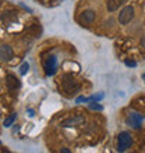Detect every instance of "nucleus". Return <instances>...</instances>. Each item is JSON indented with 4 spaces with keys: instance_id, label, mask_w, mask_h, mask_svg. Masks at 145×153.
I'll return each mask as SVG.
<instances>
[{
    "instance_id": "nucleus-17",
    "label": "nucleus",
    "mask_w": 145,
    "mask_h": 153,
    "mask_svg": "<svg viewBox=\"0 0 145 153\" xmlns=\"http://www.w3.org/2000/svg\"><path fill=\"white\" fill-rule=\"evenodd\" d=\"M27 113H28L29 117H34V116H35V111H34L32 109H27Z\"/></svg>"
},
{
    "instance_id": "nucleus-18",
    "label": "nucleus",
    "mask_w": 145,
    "mask_h": 153,
    "mask_svg": "<svg viewBox=\"0 0 145 153\" xmlns=\"http://www.w3.org/2000/svg\"><path fill=\"white\" fill-rule=\"evenodd\" d=\"M141 46H142V48L145 49V35H144V36L141 38Z\"/></svg>"
},
{
    "instance_id": "nucleus-21",
    "label": "nucleus",
    "mask_w": 145,
    "mask_h": 153,
    "mask_svg": "<svg viewBox=\"0 0 145 153\" xmlns=\"http://www.w3.org/2000/svg\"><path fill=\"white\" fill-rule=\"evenodd\" d=\"M0 145H1V141H0Z\"/></svg>"
},
{
    "instance_id": "nucleus-2",
    "label": "nucleus",
    "mask_w": 145,
    "mask_h": 153,
    "mask_svg": "<svg viewBox=\"0 0 145 153\" xmlns=\"http://www.w3.org/2000/svg\"><path fill=\"white\" fill-rule=\"evenodd\" d=\"M61 86H63V89H64V92H67V93H75L77 91L80 89V85H78L77 79L72 75H64L63 76Z\"/></svg>"
},
{
    "instance_id": "nucleus-10",
    "label": "nucleus",
    "mask_w": 145,
    "mask_h": 153,
    "mask_svg": "<svg viewBox=\"0 0 145 153\" xmlns=\"http://www.w3.org/2000/svg\"><path fill=\"white\" fill-rule=\"evenodd\" d=\"M124 3V0H106V7L108 11H116L117 8L121 7V4Z\"/></svg>"
},
{
    "instance_id": "nucleus-8",
    "label": "nucleus",
    "mask_w": 145,
    "mask_h": 153,
    "mask_svg": "<svg viewBox=\"0 0 145 153\" xmlns=\"http://www.w3.org/2000/svg\"><path fill=\"white\" fill-rule=\"evenodd\" d=\"M96 20V13L93 10H85V11L81 13V17H80V21L82 24H92L93 21Z\"/></svg>"
},
{
    "instance_id": "nucleus-16",
    "label": "nucleus",
    "mask_w": 145,
    "mask_h": 153,
    "mask_svg": "<svg viewBox=\"0 0 145 153\" xmlns=\"http://www.w3.org/2000/svg\"><path fill=\"white\" fill-rule=\"evenodd\" d=\"M124 64L129 65V67H135V65H137V63H135V61H131V60H126Z\"/></svg>"
},
{
    "instance_id": "nucleus-13",
    "label": "nucleus",
    "mask_w": 145,
    "mask_h": 153,
    "mask_svg": "<svg viewBox=\"0 0 145 153\" xmlns=\"http://www.w3.org/2000/svg\"><path fill=\"white\" fill-rule=\"evenodd\" d=\"M28 70H29V64L28 63H22L20 67V74L21 75H25V74L28 73Z\"/></svg>"
},
{
    "instance_id": "nucleus-14",
    "label": "nucleus",
    "mask_w": 145,
    "mask_h": 153,
    "mask_svg": "<svg viewBox=\"0 0 145 153\" xmlns=\"http://www.w3.org/2000/svg\"><path fill=\"white\" fill-rule=\"evenodd\" d=\"M88 99H89V102H99V100H102V99H103V93H98V95H93V96L88 97Z\"/></svg>"
},
{
    "instance_id": "nucleus-9",
    "label": "nucleus",
    "mask_w": 145,
    "mask_h": 153,
    "mask_svg": "<svg viewBox=\"0 0 145 153\" xmlns=\"http://www.w3.org/2000/svg\"><path fill=\"white\" fill-rule=\"evenodd\" d=\"M6 85H7V88L10 91H17V89L20 88V79H17V76H14L13 74H8L6 76Z\"/></svg>"
},
{
    "instance_id": "nucleus-6",
    "label": "nucleus",
    "mask_w": 145,
    "mask_h": 153,
    "mask_svg": "<svg viewBox=\"0 0 145 153\" xmlns=\"http://www.w3.org/2000/svg\"><path fill=\"white\" fill-rule=\"evenodd\" d=\"M82 123H85V118L82 116H74V117H69L60 123L61 127H77V125H81Z\"/></svg>"
},
{
    "instance_id": "nucleus-19",
    "label": "nucleus",
    "mask_w": 145,
    "mask_h": 153,
    "mask_svg": "<svg viewBox=\"0 0 145 153\" xmlns=\"http://www.w3.org/2000/svg\"><path fill=\"white\" fill-rule=\"evenodd\" d=\"M61 152L63 153H70V150L69 149H61Z\"/></svg>"
},
{
    "instance_id": "nucleus-15",
    "label": "nucleus",
    "mask_w": 145,
    "mask_h": 153,
    "mask_svg": "<svg viewBox=\"0 0 145 153\" xmlns=\"http://www.w3.org/2000/svg\"><path fill=\"white\" fill-rule=\"evenodd\" d=\"M82 102H89L88 97H84V96H80L75 99V103H82Z\"/></svg>"
},
{
    "instance_id": "nucleus-20",
    "label": "nucleus",
    "mask_w": 145,
    "mask_h": 153,
    "mask_svg": "<svg viewBox=\"0 0 145 153\" xmlns=\"http://www.w3.org/2000/svg\"><path fill=\"white\" fill-rule=\"evenodd\" d=\"M142 78H144V81H145V75H142Z\"/></svg>"
},
{
    "instance_id": "nucleus-11",
    "label": "nucleus",
    "mask_w": 145,
    "mask_h": 153,
    "mask_svg": "<svg viewBox=\"0 0 145 153\" xmlns=\"http://www.w3.org/2000/svg\"><path fill=\"white\" fill-rule=\"evenodd\" d=\"M17 120V113H13L11 116H8L6 120H4V123H3V127L4 128H10L13 124H14V121Z\"/></svg>"
},
{
    "instance_id": "nucleus-3",
    "label": "nucleus",
    "mask_w": 145,
    "mask_h": 153,
    "mask_svg": "<svg viewBox=\"0 0 145 153\" xmlns=\"http://www.w3.org/2000/svg\"><path fill=\"white\" fill-rule=\"evenodd\" d=\"M134 14H135V11H134L133 6H126L119 14V22L121 25H129L133 21Z\"/></svg>"
},
{
    "instance_id": "nucleus-12",
    "label": "nucleus",
    "mask_w": 145,
    "mask_h": 153,
    "mask_svg": "<svg viewBox=\"0 0 145 153\" xmlns=\"http://www.w3.org/2000/svg\"><path fill=\"white\" fill-rule=\"evenodd\" d=\"M88 107L91 110H96V111H102V110H103V106L98 105V102H91L88 105Z\"/></svg>"
},
{
    "instance_id": "nucleus-4",
    "label": "nucleus",
    "mask_w": 145,
    "mask_h": 153,
    "mask_svg": "<svg viewBox=\"0 0 145 153\" xmlns=\"http://www.w3.org/2000/svg\"><path fill=\"white\" fill-rule=\"evenodd\" d=\"M142 121H144V116L137 111H131L127 116V124L134 129H140L142 127Z\"/></svg>"
},
{
    "instance_id": "nucleus-1",
    "label": "nucleus",
    "mask_w": 145,
    "mask_h": 153,
    "mask_svg": "<svg viewBox=\"0 0 145 153\" xmlns=\"http://www.w3.org/2000/svg\"><path fill=\"white\" fill-rule=\"evenodd\" d=\"M131 145H133V137L129 132L123 131L119 134V137H117V150L119 152H126L129 148H131Z\"/></svg>"
},
{
    "instance_id": "nucleus-7",
    "label": "nucleus",
    "mask_w": 145,
    "mask_h": 153,
    "mask_svg": "<svg viewBox=\"0 0 145 153\" xmlns=\"http://www.w3.org/2000/svg\"><path fill=\"white\" fill-rule=\"evenodd\" d=\"M14 57V52L10 45H1L0 46V60L3 61H10Z\"/></svg>"
},
{
    "instance_id": "nucleus-5",
    "label": "nucleus",
    "mask_w": 145,
    "mask_h": 153,
    "mask_svg": "<svg viewBox=\"0 0 145 153\" xmlns=\"http://www.w3.org/2000/svg\"><path fill=\"white\" fill-rule=\"evenodd\" d=\"M43 70L45 74L48 76H52L56 74L57 71V59L55 56H49L43 63Z\"/></svg>"
}]
</instances>
